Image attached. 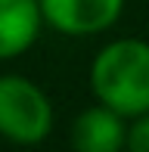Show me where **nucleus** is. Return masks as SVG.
Here are the masks:
<instances>
[{"instance_id": "nucleus-2", "label": "nucleus", "mask_w": 149, "mask_h": 152, "mask_svg": "<svg viewBox=\"0 0 149 152\" xmlns=\"http://www.w3.org/2000/svg\"><path fill=\"white\" fill-rule=\"evenodd\" d=\"M53 130V102L31 78L0 75V137L16 146H37Z\"/></svg>"}, {"instance_id": "nucleus-6", "label": "nucleus", "mask_w": 149, "mask_h": 152, "mask_svg": "<svg viewBox=\"0 0 149 152\" xmlns=\"http://www.w3.org/2000/svg\"><path fill=\"white\" fill-rule=\"evenodd\" d=\"M127 152H149V112L134 118V124L127 127Z\"/></svg>"}, {"instance_id": "nucleus-3", "label": "nucleus", "mask_w": 149, "mask_h": 152, "mask_svg": "<svg viewBox=\"0 0 149 152\" xmlns=\"http://www.w3.org/2000/svg\"><path fill=\"white\" fill-rule=\"evenodd\" d=\"M40 10L50 28L87 37L112 28L124 12V0H40Z\"/></svg>"}, {"instance_id": "nucleus-4", "label": "nucleus", "mask_w": 149, "mask_h": 152, "mask_svg": "<svg viewBox=\"0 0 149 152\" xmlns=\"http://www.w3.org/2000/svg\"><path fill=\"white\" fill-rule=\"evenodd\" d=\"M127 146V127L124 115L115 109L96 106L84 109L72 124V149L74 152H121Z\"/></svg>"}, {"instance_id": "nucleus-1", "label": "nucleus", "mask_w": 149, "mask_h": 152, "mask_svg": "<svg viewBox=\"0 0 149 152\" xmlns=\"http://www.w3.org/2000/svg\"><path fill=\"white\" fill-rule=\"evenodd\" d=\"M90 90L96 102L124 118L149 112V44L137 37L109 40L90 65Z\"/></svg>"}, {"instance_id": "nucleus-5", "label": "nucleus", "mask_w": 149, "mask_h": 152, "mask_svg": "<svg viewBox=\"0 0 149 152\" xmlns=\"http://www.w3.org/2000/svg\"><path fill=\"white\" fill-rule=\"evenodd\" d=\"M44 22L40 0H0V62L31 50Z\"/></svg>"}]
</instances>
